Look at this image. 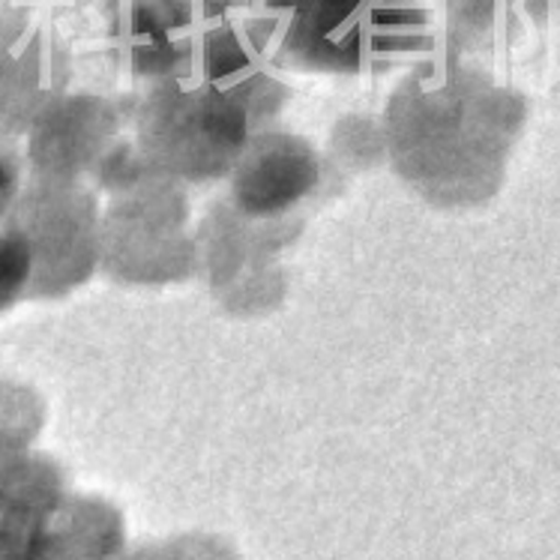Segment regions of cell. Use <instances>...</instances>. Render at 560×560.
<instances>
[{
    "mask_svg": "<svg viewBox=\"0 0 560 560\" xmlns=\"http://www.w3.org/2000/svg\"><path fill=\"white\" fill-rule=\"evenodd\" d=\"M186 198L180 186L153 174L120 192L103 234L100 258L126 282H172L189 273L198 258L192 237L186 234Z\"/></svg>",
    "mask_w": 560,
    "mask_h": 560,
    "instance_id": "obj_3",
    "label": "cell"
},
{
    "mask_svg": "<svg viewBox=\"0 0 560 560\" xmlns=\"http://www.w3.org/2000/svg\"><path fill=\"white\" fill-rule=\"evenodd\" d=\"M231 201L246 219H276L318 184V156L285 132L249 136L231 168Z\"/></svg>",
    "mask_w": 560,
    "mask_h": 560,
    "instance_id": "obj_4",
    "label": "cell"
},
{
    "mask_svg": "<svg viewBox=\"0 0 560 560\" xmlns=\"http://www.w3.org/2000/svg\"><path fill=\"white\" fill-rule=\"evenodd\" d=\"M249 115L207 81L180 79L172 100H150L136 126V148L174 184L210 180L234 168L249 141Z\"/></svg>",
    "mask_w": 560,
    "mask_h": 560,
    "instance_id": "obj_2",
    "label": "cell"
},
{
    "mask_svg": "<svg viewBox=\"0 0 560 560\" xmlns=\"http://www.w3.org/2000/svg\"><path fill=\"white\" fill-rule=\"evenodd\" d=\"M425 105H393L384 129L401 177L438 205H477L498 192L522 112L498 96H456L423 81Z\"/></svg>",
    "mask_w": 560,
    "mask_h": 560,
    "instance_id": "obj_1",
    "label": "cell"
}]
</instances>
